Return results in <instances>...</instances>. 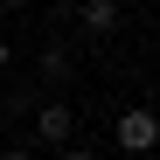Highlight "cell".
Returning <instances> with one entry per match:
<instances>
[{
  "mask_svg": "<svg viewBox=\"0 0 160 160\" xmlns=\"http://www.w3.org/2000/svg\"><path fill=\"white\" fill-rule=\"evenodd\" d=\"M118 146L125 153H153L160 146V112H153V104H125V112H118Z\"/></svg>",
  "mask_w": 160,
  "mask_h": 160,
  "instance_id": "obj_1",
  "label": "cell"
},
{
  "mask_svg": "<svg viewBox=\"0 0 160 160\" xmlns=\"http://www.w3.org/2000/svg\"><path fill=\"white\" fill-rule=\"evenodd\" d=\"M7 56H14V49H7V35H0V70H7Z\"/></svg>",
  "mask_w": 160,
  "mask_h": 160,
  "instance_id": "obj_6",
  "label": "cell"
},
{
  "mask_svg": "<svg viewBox=\"0 0 160 160\" xmlns=\"http://www.w3.org/2000/svg\"><path fill=\"white\" fill-rule=\"evenodd\" d=\"M0 160H35V153H21V146H7V153H0Z\"/></svg>",
  "mask_w": 160,
  "mask_h": 160,
  "instance_id": "obj_5",
  "label": "cell"
},
{
  "mask_svg": "<svg viewBox=\"0 0 160 160\" xmlns=\"http://www.w3.org/2000/svg\"><path fill=\"white\" fill-rule=\"evenodd\" d=\"M63 160H98V153L91 146H63Z\"/></svg>",
  "mask_w": 160,
  "mask_h": 160,
  "instance_id": "obj_4",
  "label": "cell"
},
{
  "mask_svg": "<svg viewBox=\"0 0 160 160\" xmlns=\"http://www.w3.org/2000/svg\"><path fill=\"white\" fill-rule=\"evenodd\" d=\"M0 7H28V0H0Z\"/></svg>",
  "mask_w": 160,
  "mask_h": 160,
  "instance_id": "obj_7",
  "label": "cell"
},
{
  "mask_svg": "<svg viewBox=\"0 0 160 160\" xmlns=\"http://www.w3.org/2000/svg\"><path fill=\"white\" fill-rule=\"evenodd\" d=\"M84 28L91 35H112L118 28V0H84Z\"/></svg>",
  "mask_w": 160,
  "mask_h": 160,
  "instance_id": "obj_3",
  "label": "cell"
},
{
  "mask_svg": "<svg viewBox=\"0 0 160 160\" xmlns=\"http://www.w3.org/2000/svg\"><path fill=\"white\" fill-rule=\"evenodd\" d=\"M70 104H35V132H42V146H70Z\"/></svg>",
  "mask_w": 160,
  "mask_h": 160,
  "instance_id": "obj_2",
  "label": "cell"
}]
</instances>
